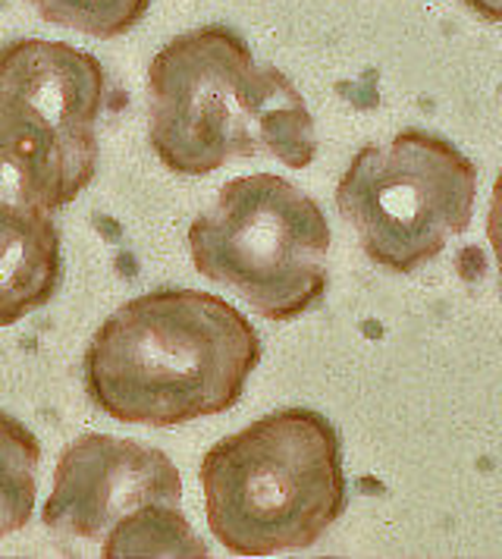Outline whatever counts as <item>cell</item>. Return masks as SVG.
<instances>
[{
	"mask_svg": "<svg viewBox=\"0 0 502 559\" xmlns=\"http://www.w3.org/2000/svg\"><path fill=\"white\" fill-rule=\"evenodd\" d=\"M107 73L67 41L20 38L0 48V195L60 211L98 174Z\"/></svg>",
	"mask_w": 502,
	"mask_h": 559,
	"instance_id": "cell-4",
	"label": "cell"
},
{
	"mask_svg": "<svg viewBox=\"0 0 502 559\" xmlns=\"http://www.w3.org/2000/svg\"><path fill=\"white\" fill-rule=\"evenodd\" d=\"M258 361L261 336L239 308L201 289H154L95 331L82 378L104 415L176 428L236 406Z\"/></svg>",
	"mask_w": 502,
	"mask_h": 559,
	"instance_id": "cell-1",
	"label": "cell"
},
{
	"mask_svg": "<svg viewBox=\"0 0 502 559\" xmlns=\"http://www.w3.org/2000/svg\"><path fill=\"white\" fill-rule=\"evenodd\" d=\"M468 10L487 23H502V0H465Z\"/></svg>",
	"mask_w": 502,
	"mask_h": 559,
	"instance_id": "cell-13",
	"label": "cell"
},
{
	"mask_svg": "<svg viewBox=\"0 0 502 559\" xmlns=\"http://www.w3.org/2000/svg\"><path fill=\"white\" fill-rule=\"evenodd\" d=\"M104 559H151L189 557L204 559L207 547L192 532L189 519L179 512V503H151L125 515L123 522L100 540Z\"/></svg>",
	"mask_w": 502,
	"mask_h": 559,
	"instance_id": "cell-9",
	"label": "cell"
},
{
	"mask_svg": "<svg viewBox=\"0 0 502 559\" xmlns=\"http://www.w3.org/2000/svg\"><path fill=\"white\" fill-rule=\"evenodd\" d=\"M475 199V164L425 129L361 148L336 186L343 221L364 254L393 274L418 271L471 227Z\"/></svg>",
	"mask_w": 502,
	"mask_h": 559,
	"instance_id": "cell-6",
	"label": "cell"
},
{
	"mask_svg": "<svg viewBox=\"0 0 502 559\" xmlns=\"http://www.w3.org/2000/svg\"><path fill=\"white\" fill-rule=\"evenodd\" d=\"M50 26L75 28L88 38H120L139 26L151 0H25Z\"/></svg>",
	"mask_w": 502,
	"mask_h": 559,
	"instance_id": "cell-11",
	"label": "cell"
},
{
	"mask_svg": "<svg viewBox=\"0 0 502 559\" xmlns=\"http://www.w3.org/2000/svg\"><path fill=\"white\" fill-rule=\"evenodd\" d=\"M60 277L63 254L53 214L0 204V328L48 306Z\"/></svg>",
	"mask_w": 502,
	"mask_h": 559,
	"instance_id": "cell-8",
	"label": "cell"
},
{
	"mask_svg": "<svg viewBox=\"0 0 502 559\" xmlns=\"http://www.w3.org/2000/svg\"><path fill=\"white\" fill-rule=\"evenodd\" d=\"M330 249L321 204L276 174L229 179L189 227L201 277L229 286L267 321H296L324 299Z\"/></svg>",
	"mask_w": 502,
	"mask_h": 559,
	"instance_id": "cell-5",
	"label": "cell"
},
{
	"mask_svg": "<svg viewBox=\"0 0 502 559\" xmlns=\"http://www.w3.org/2000/svg\"><path fill=\"white\" fill-rule=\"evenodd\" d=\"M201 490L207 525L226 550H304L346 509L339 431L314 408L271 412L204 453Z\"/></svg>",
	"mask_w": 502,
	"mask_h": 559,
	"instance_id": "cell-3",
	"label": "cell"
},
{
	"mask_svg": "<svg viewBox=\"0 0 502 559\" xmlns=\"http://www.w3.org/2000/svg\"><path fill=\"white\" fill-rule=\"evenodd\" d=\"M38 437L0 408V537L28 525L38 497Z\"/></svg>",
	"mask_w": 502,
	"mask_h": 559,
	"instance_id": "cell-10",
	"label": "cell"
},
{
	"mask_svg": "<svg viewBox=\"0 0 502 559\" xmlns=\"http://www.w3.org/2000/svg\"><path fill=\"white\" fill-rule=\"evenodd\" d=\"M487 239L493 246L497 264H500V289H502V174L493 182V195H490V214H487Z\"/></svg>",
	"mask_w": 502,
	"mask_h": 559,
	"instance_id": "cell-12",
	"label": "cell"
},
{
	"mask_svg": "<svg viewBox=\"0 0 502 559\" xmlns=\"http://www.w3.org/2000/svg\"><path fill=\"white\" fill-rule=\"evenodd\" d=\"M179 500L182 478L167 453L139 440L85 433L57 459L41 519L57 537L104 540L135 509Z\"/></svg>",
	"mask_w": 502,
	"mask_h": 559,
	"instance_id": "cell-7",
	"label": "cell"
},
{
	"mask_svg": "<svg viewBox=\"0 0 502 559\" xmlns=\"http://www.w3.org/2000/svg\"><path fill=\"white\" fill-rule=\"evenodd\" d=\"M148 139L179 177H207L258 154L292 170L318 157V129L299 88L276 67L258 63L229 26L189 28L154 53Z\"/></svg>",
	"mask_w": 502,
	"mask_h": 559,
	"instance_id": "cell-2",
	"label": "cell"
},
{
	"mask_svg": "<svg viewBox=\"0 0 502 559\" xmlns=\"http://www.w3.org/2000/svg\"><path fill=\"white\" fill-rule=\"evenodd\" d=\"M0 204H7V202H3V195H0ZM10 207H13V204H10Z\"/></svg>",
	"mask_w": 502,
	"mask_h": 559,
	"instance_id": "cell-14",
	"label": "cell"
}]
</instances>
